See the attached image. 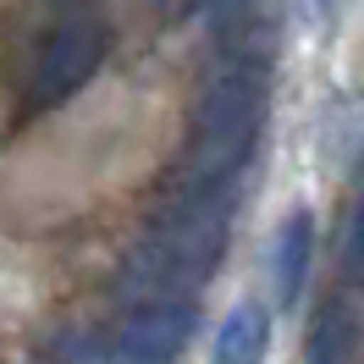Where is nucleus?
<instances>
[{"instance_id": "nucleus-4", "label": "nucleus", "mask_w": 364, "mask_h": 364, "mask_svg": "<svg viewBox=\"0 0 364 364\" xmlns=\"http://www.w3.org/2000/svg\"><path fill=\"white\" fill-rule=\"evenodd\" d=\"M309 259H315V221H309V210H293V215L282 221V237H276V298H282L287 309L304 298Z\"/></svg>"}, {"instance_id": "nucleus-9", "label": "nucleus", "mask_w": 364, "mask_h": 364, "mask_svg": "<svg viewBox=\"0 0 364 364\" xmlns=\"http://www.w3.org/2000/svg\"><path fill=\"white\" fill-rule=\"evenodd\" d=\"M55 364H127V359L116 353L111 342H94V337H89L83 348H67V353H61Z\"/></svg>"}, {"instance_id": "nucleus-5", "label": "nucleus", "mask_w": 364, "mask_h": 364, "mask_svg": "<svg viewBox=\"0 0 364 364\" xmlns=\"http://www.w3.org/2000/svg\"><path fill=\"white\" fill-rule=\"evenodd\" d=\"M265 348H271V315H265V304H237L221 320V331H215L210 364H259Z\"/></svg>"}, {"instance_id": "nucleus-2", "label": "nucleus", "mask_w": 364, "mask_h": 364, "mask_svg": "<svg viewBox=\"0 0 364 364\" xmlns=\"http://www.w3.org/2000/svg\"><path fill=\"white\" fill-rule=\"evenodd\" d=\"M105 50H111V28L100 23V17H89V11L67 17V23L45 39V50H39V67H33V105H61V100H72V94L100 72Z\"/></svg>"}, {"instance_id": "nucleus-3", "label": "nucleus", "mask_w": 364, "mask_h": 364, "mask_svg": "<svg viewBox=\"0 0 364 364\" xmlns=\"http://www.w3.org/2000/svg\"><path fill=\"white\" fill-rule=\"evenodd\" d=\"M193 298H138L111 331V348L127 364H171L193 337Z\"/></svg>"}, {"instance_id": "nucleus-8", "label": "nucleus", "mask_w": 364, "mask_h": 364, "mask_svg": "<svg viewBox=\"0 0 364 364\" xmlns=\"http://www.w3.org/2000/svg\"><path fill=\"white\" fill-rule=\"evenodd\" d=\"M160 17H193V11H210V17H232V11H243V0H155Z\"/></svg>"}, {"instance_id": "nucleus-6", "label": "nucleus", "mask_w": 364, "mask_h": 364, "mask_svg": "<svg viewBox=\"0 0 364 364\" xmlns=\"http://www.w3.org/2000/svg\"><path fill=\"white\" fill-rule=\"evenodd\" d=\"M348 348H353V320H348V309L331 298V304H320L315 331H309V364H342Z\"/></svg>"}, {"instance_id": "nucleus-1", "label": "nucleus", "mask_w": 364, "mask_h": 364, "mask_svg": "<svg viewBox=\"0 0 364 364\" xmlns=\"http://www.w3.org/2000/svg\"><path fill=\"white\" fill-rule=\"evenodd\" d=\"M259 116H265V72L254 61H227L199 89L193 138H188V182L182 188H232V177L254 155Z\"/></svg>"}, {"instance_id": "nucleus-7", "label": "nucleus", "mask_w": 364, "mask_h": 364, "mask_svg": "<svg viewBox=\"0 0 364 364\" xmlns=\"http://www.w3.org/2000/svg\"><path fill=\"white\" fill-rule=\"evenodd\" d=\"M342 271L364 282V205L348 215V227H342Z\"/></svg>"}]
</instances>
